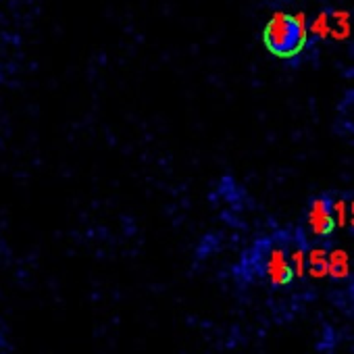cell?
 <instances>
[{
  "label": "cell",
  "mask_w": 354,
  "mask_h": 354,
  "mask_svg": "<svg viewBox=\"0 0 354 354\" xmlns=\"http://www.w3.org/2000/svg\"><path fill=\"white\" fill-rule=\"evenodd\" d=\"M263 42L267 50L279 59L296 57L306 42V30L302 19L288 13H275L265 26Z\"/></svg>",
  "instance_id": "1"
},
{
  "label": "cell",
  "mask_w": 354,
  "mask_h": 354,
  "mask_svg": "<svg viewBox=\"0 0 354 354\" xmlns=\"http://www.w3.org/2000/svg\"><path fill=\"white\" fill-rule=\"evenodd\" d=\"M306 221L315 236H319V238L331 236V232L335 230V221H333V213H331V194H321L308 203Z\"/></svg>",
  "instance_id": "2"
},
{
  "label": "cell",
  "mask_w": 354,
  "mask_h": 354,
  "mask_svg": "<svg viewBox=\"0 0 354 354\" xmlns=\"http://www.w3.org/2000/svg\"><path fill=\"white\" fill-rule=\"evenodd\" d=\"M327 275H331L333 279H348L350 259L346 250L333 248L331 252H327Z\"/></svg>",
  "instance_id": "4"
},
{
  "label": "cell",
  "mask_w": 354,
  "mask_h": 354,
  "mask_svg": "<svg viewBox=\"0 0 354 354\" xmlns=\"http://www.w3.org/2000/svg\"><path fill=\"white\" fill-rule=\"evenodd\" d=\"M306 269L315 279H321L327 275V250L325 248H313L306 252Z\"/></svg>",
  "instance_id": "5"
},
{
  "label": "cell",
  "mask_w": 354,
  "mask_h": 354,
  "mask_svg": "<svg viewBox=\"0 0 354 354\" xmlns=\"http://www.w3.org/2000/svg\"><path fill=\"white\" fill-rule=\"evenodd\" d=\"M265 273L273 286H286L292 281V265H290V252L283 244H271L265 254Z\"/></svg>",
  "instance_id": "3"
},
{
  "label": "cell",
  "mask_w": 354,
  "mask_h": 354,
  "mask_svg": "<svg viewBox=\"0 0 354 354\" xmlns=\"http://www.w3.org/2000/svg\"><path fill=\"white\" fill-rule=\"evenodd\" d=\"M331 213H333V221L335 227H344L350 223V203L346 198H331Z\"/></svg>",
  "instance_id": "6"
},
{
  "label": "cell",
  "mask_w": 354,
  "mask_h": 354,
  "mask_svg": "<svg viewBox=\"0 0 354 354\" xmlns=\"http://www.w3.org/2000/svg\"><path fill=\"white\" fill-rule=\"evenodd\" d=\"M288 252H290V265H292L294 277L302 279L306 273V250L302 246H292Z\"/></svg>",
  "instance_id": "7"
}]
</instances>
